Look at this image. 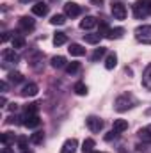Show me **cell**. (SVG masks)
<instances>
[{
  "instance_id": "obj_2",
  "label": "cell",
  "mask_w": 151,
  "mask_h": 153,
  "mask_svg": "<svg viewBox=\"0 0 151 153\" xmlns=\"http://www.w3.org/2000/svg\"><path fill=\"white\" fill-rule=\"evenodd\" d=\"M132 9H133V16L137 20H144V18L151 16V0H137L132 5Z\"/></svg>"
},
{
  "instance_id": "obj_20",
  "label": "cell",
  "mask_w": 151,
  "mask_h": 153,
  "mask_svg": "<svg viewBox=\"0 0 151 153\" xmlns=\"http://www.w3.org/2000/svg\"><path fill=\"white\" fill-rule=\"evenodd\" d=\"M107 55V48H103V46H100V48H96L94 52H93V55H91V61L93 62H98L100 59H103Z\"/></svg>"
},
{
  "instance_id": "obj_36",
  "label": "cell",
  "mask_w": 151,
  "mask_h": 153,
  "mask_svg": "<svg viewBox=\"0 0 151 153\" xmlns=\"http://www.w3.org/2000/svg\"><path fill=\"white\" fill-rule=\"evenodd\" d=\"M16 119H18V117H16V116H9V117H7V119H5V123H9V125H13V123H18V121H16Z\"/></svg>"
},
{
  "instance_id": "obj_31",
  "label": "cell",
  "mask_w": 151,
  "mask_h": 153,
  "mask_svg": "<svg viewBox=\"0 0 151 153\" xmlns=\"http://www.w3.org/2000/svg\"><path fill=\"white\" fill-rule=\"evenodd\" d=\"M80 71V62H68V66H66V73L68 75H75Z\"/></svg>"
},
{
  "instance_id": "obj_25",
  "label": "cell",
  "mask_w": 151,
  "mask_h": 153,
  "mask_svg": "<svg viewBox=\"0 0 151 153\" xmlns=\"http://www.w3.org/2000/svg\"><path fill=\"white\" fill-rule=\"evenodd\" d=\"M73 91H75V94H78V96H84V94H87V85L84 82H76L75 85H73Z\"/></svg>"
},
{
  "instance_id": "obj_35",
  "label": "cell",
  "mask_w": 151,
  "mask_h": 153,
  "mask_svg": "<svg viewBox=\"0 0 151 153\" xmlns=\"http://www.w3.org/2000/svg\"><path fill=\"white\" fill-rule=\"evenodd\" d=\"M7 109H9L11 112H16V111H18V103H14V102H13V103H9V105H7Z\"/></svg>"
},
{
  "instance_id": "obj_4",
  "label": "cell",
  "mask_w": 151,
  "mask_h": 153,
  "mask_svg": "<svg viewBox=\"0 0 151 153\" xmlns=\"http://www.w3.org/2000/svg\"><path fill=\"white\" fill-rule=\"evenodd\" d=\"M85 125H87V128H89L91 132H94V134H98L100 130H103V119L98 117V116H87Z\"/></svg>"
},
{
  "instance_id": "obj_34",
  "label": "cell",
  "mask_w": 151,
  "mask_h": 153,
  "mask_svg": "<svg viewBox=\"0 0 151 153\" xmlns=\"http://www.w3.org/2000/svg\"><path fill=\"white\" fill-rule=\"evenodd\" d=\"M117 135H119V134H117L115 130H110V132H109V134L105 135V141H112V139H115Z\"/></svg>"
},
{
  "instance_id": "obj_24",
  "label": "cell",
  "mask_w": 151,
  "mask_h": 153,
  "mask_svg": "<svg viewBox=\"0 0 151 153\" xmlns=\"http://www.w3.org/2000/svg\"><path fill=\"white\" fill-rule=\"evenodd\" d=\"M13 48H14V50L25 48V38L20 36V34H14V36H13Z\"/></svg>"
},
{
  "instance_id": "obj_23",
  "label": "cell",
  "mask_w": 151,
  "mask_h": 153,
  "mask_svg": "<svg viewBox=\"0 0 151 153\" xmlns=\"http://www.w3.org/2000/svg\"><path fill=\"white\" fill-rule=\"evenodd\" d=\"M80 150H82V153H93L94 152V139H91V137L85 139V141L82 143V148H80Z\"/></svg>"
},
{
  "instance_id": "obj_39",
  "label": "cell",
  "mask_w": 151,
  "mask_h": 153,
  "mask_svg": "<svg viewBox=\"0 0 151 153\" xmlns=\"http://www.w3.org/2000/svg\"><path fill=\"white\" fill-rule=\"evenodd\" d=\"M103 2H105V0H91V5H98V7H100Z\"/></svg>"
},
{
  "instance_id": "obj_40",
  "label": "cell",
  "mask_w": 151,
  "mask_h": 153,
  "mask_svg": "<svg viewBox=\"0 0 151 153\" xmlns=\"http://www.w3.org/2000/svg\"><path fill=\"white\" fill-rule=\"evenodd\" d=\"M5 103H7V100H5V96H2V98H0V105L5 107Z\"/></svg>"
},
{
  "instance_id": "obj_3",
  "label": "cell",
  "mask_w": 151,
  "mask_h": 153,
  "mask_svg": "<svg viewBox=\"0 0 151 153\" xmlns=\"http://www.w3.org/2000/svg\"><path fill=\"white\" fill-rule=\"evenodd\" d=\"M135 39L142 45H151V25H139L135 30Z\"/></svg>"
},
{
  "instance_id": "obj_15",
  "label": "cell",
  "mask_w": 151,
  "mask_h": 153,
  "mask_svg": "<svg viewBox=\"0 0 151 153\" xmlns=\"http://www.w3.org/2000/svg\"><path fill=\"white\" fill-rule=\"evenodd\" d=\"M50 64H52V68L61 70V68H66V66H68V61H66V57H62V55H55V57L50 59Z\"/></svg>"
},
{
  "instance_id": "obj_10",
  "label": "cell",
  "mask_w": 151,
  "mask_h": 153,
  "mask_svg": "<svg viewBox=\"0 0 151 153\" xmlns=\"http://www.w3.org/2000/svg\"><path fill=\"white\" fill-rule=\"evenodd\" d=\"M2 59L4 62H18V53L14 48H4L2 50Z\"/></svg>"
},
{
  "instance_id": "obj_5",
  "label": "cell",
  "mask_w": 151,
  "mask_h": 153,
  "mask_svg": "<svg viewBox=\"0 0 151 153\" xmlns=\"http://www.w3.org/2000/svg\"><path fill=\"white\" fill-rule=\"evenodd\" d=\"M110 11H112V16L115 20H124L126 18V5L121 4V2H112Z\"/></svg>"
},
{
  "instance_id": "obj_22",
  "label": "cell",
  "mask_w": 151,
  "mask_h": 153,
  "mask_svg": "<svg viewBox=\"0 0 151 153\" xmlns=\"http://www.w3.org/2000/svg\"><path fill=\"white\" fill-rule=\"evenodd\" d=\"M115 66H117V55H115V53H107L105 68H107V70H114Z\"/></svg>"
},
{
  "instance_id": "obj_41",
  "label": "cell",
  "mask_w": 151,
  "mask_h": 153,
  "mask_svg": "<svg viewBox=\"0 0 151 153\" xmlns=\"http://www.w3.org/2000/svg\"><path fill=\"white\" fill-rule=\"evenodd\" d=\"M2 153H14V152H13V150H11V148H9V146H5V148H4V150H2Z\"/></svg>"
},
{
  "instance_id": "obj_44",
  "label": "cell",
  "mask_w": 151,
  "mask_h": 153,
  "mask_svg": "<svg viewBox=\"0 0 151 153\" xmlns=\"http://www.w3.org/2000/svg\"><path fill=\"white\" fill-rule=\"evenodd\" d=\"M93 153H105V152H93Z\"/></svg>"
},
{
  "instance_id": "obj_6",
  "label": "cell",
  "mask_w": 151,
  "mask_h": 153,
  "mask_svg": "<svg viewBox=\"0 0 151 153\" xmlns=\"http://www.w3.org/2000/svg\"><path fill=\"white\" fill-rule=\"evenodd\" d=\"M18 29H20L21 32H32V30L36 29V22H34L32 18H29V16H21V18L18 20Z\"/></svg>"
},
{
  "instance_id": "obj_28",
  "label": "cell",
  "mask_w": 151,
  "mask_h": 153,
  "mask_svg": "<svg viewBox=\"0 0 151 153\" xmlns=\"http://www.w3.org/2000/svg\"><path fill=\"white\" fill-rule=\"evenodd\" d=\"M7 80L13 82V84H20V82H23V75H21L20 71H11V73L7 75Z\"/></svg>"
},
{
  "instance_id": "obj_8",
  "label": "cell",
  "mask_w": 151,
  "mask_h": 153,
  "mask_svg": "<svg viewBox=\"0 0 151 153\" xmlns=\"http://www.w3.org/2000/svg\"><path fill=\"white\" fill-rule=\"evenodd\" d=\"M39 91L38 84H34V82H29V84H25L23 87H21V91H20V94L23 96V98H29V96H36Z\"/></svg>"
},
{
  "instance_id": "obj_30",
  "label": "cell",
  "mask_w": 151,
  "mask_h": 153,
  "mask_svg": "<svg viewBox=\"0 0 151 153\" xmlns=\"http://www.w3.org/2000/svg\"><path fill=\"white\" fill-rule=\"evenodd\" d=\"M16 144H18V148L23 152V150H29V137L27 135H20L18 139H16Z\"/></svg>"
},
{
  "instance_id": "obj_38",
  "label": "cell",
  "mask_w": 151,
  "mask_h": 153,
  "mask_svg": "<svg viewBox=\"0 0 151 153\" xmlns=\"http://www.w3.org/2000/svg\"><path fill=\"white\" fill-rule=\"evenodd\" d=\"M0 87H2V93H5V91H7V80H2Z\"/></svg>"
},
{
  "instance_id": "obj_18",
  "label": "cell",
  "mask_w": 151,
  "mask_h": 153,
  "mask_svg": "<svg viewBox=\"0 0 151 153\" xmlns=\"http://www.w3.org/2000/svg\"><path fill=\"white\" fill-rule=\"evenodd\" d=\"M117 134H123L124 130H128V121L126 119H114V128Z\"/></svg>"
},
{
  "instance_id": "obj_9",
  "label": "cell",
  "mask_w": 151,
  "mask_h": 153,
  "mask_svg": "<svg viewBox=\"0 0 151 153\" xmlns=\"http://www.w3.org/2000/svg\"><path fill=\"white\" fill-rule=\"evenodd\" d=\"M27 128H36L41 125V117L38 114H25L23 116V121H21Z\"/></svg>"
},
{
  "instance_id": "obj_13",
  "label": "cell",
  "mask_w": 151,
  "mask_h": 153,
  "mask_svg": "<svg viewBox=\"0 0 151 153\" xmlns=\"http://www.w3.org/2000/svg\"><path fill=\"white\" fill-rule=\"evenodd\" d=\"M137 135H139V139H141L142 143H146V144H151V123L148 125V126L141 128V130L137 132Z\"/></svg>"
},
{
  "instance_id": "obj_11",
  "label": "cell",
  "mask_w": 151,
  "mask_h": 153,
  "mask_svg": "<svg viewBox=\"0 0 151 153\" xmlns=\"http://www.w3.org/2000/svg\"><path fill=\"white\" fill-rule=\"evenodd\" d=\"M48 11H50V7H48L46 2H36V4L32 5V13H34L36 16H46Z\"/></svg>"
},
{
  "instance_id": "obj_42",
  "label": "cell",
  "mask_w": 151,
  "mask_h": 153,
  "mask_svg": "<svg viewBox=\"0 0 151 153\" xmlns=\"http://www.w3.org/2000/svg\"><path fill=\"white\" fill-rule=\"evenodd\" d=\"M29 2H39V0H20V4H29Z\"/></svg>"
},
{
  "instance_id": "obj_33",
  "label": "cell",
  "mask_w": 151,
  "mask_h": 153,
  "mask_svg": "<svg viewBox=\"0 0 151 153\" xmlns=\"http://www.w3.org/2000/svg\"><path fill=\"white\" fill-rule=\"evenodd\" d=\"M39 103H29L25 105V114H38Z\"/></svg>"
},
{
  "instance_id": "obj_17",
  "label": "cell",
  "mask_w": 151,
  "mask_h": 153,
  "mask_svg": "<svg viewBox=\"0 0 151 153\" xmlns=\"http://www.w3.org/2000/svg\"><path fill=\"white\" fill-rule=\"evenodd\" d=\"M16 139H18V137H14V134H13V132H4V134L0 135V143H2L4 146H11Z\"/></svg>"
},
{
  "instance_id": "obj_1",
  "label": "cell",
  "mask_w": 151,
  "mask_h": 153,
  "mask_svg": "<svg viewBox=\"0 0 151 153\" xmlns=\"http://www.w3.org/2000/svg\"><path fill=\"white\" fill-rule=\"evenodd\" d=\"M137 105V98L132 94V93H123V94H119L117 98H115V102H114V109L117 111V112H126V111H130L132 107H135Z\"/></svg>"
},
{
  "instance_id": "obj_43",
  "label": "cell",
  "mask_w": 151,
  "mask_h": 153,
  "mask_svg": "<svg viewBox=\"0 0 151 153\" xmlns=\"http://www.w3.org/2000/svg\"><path fill=\"white\" fill-rule=\"evenodd\" d=\"M23 153H32V152H29V150H23Z\"/></svg>"
},
{
  "instance_id": "obj_16",
  "label": "cell",
  "mask_w": 151,
  "mask_h": 153,
  "mask_svg": "<svg viewBox=\"0 0 151 153\" xmlns=\"http://www.w3.org/2000/svg\"><path fill=\"white\" fill-rule=\"evenodd\" d=\"M68 50H70V53H71L73 57H82V55H85V48H84L82 45H78V43H71Z\"/></svg>"
},
{
  "instance_id": "obj_37",
  "label": "cell",
  "mask_w": 151,
  "mask_h": 153,
  "mask_svg": "<svg viewBox=\"0 0 151 153\" xmlns=\"http://www.w3.org/2000/svg\"><path fill=\"white\" fill-rule=\"evenodd\" d=\"M11 39V32H4V36H2V43H5V41H9Z\"/></svg>"
},
{
  "instance_id": "obj_26",
  "label": "cell",
  "mask_w": 151,
  "mask_h": 153,
  "mask_svg": "<svg viewBox=\"0 0 151 153\" xmlns=\"http://www.w3.org/2000/svg\"><path fill=\"white\" fill-rule=\"evenodd\" d=\"M68 41V36L64 34V32H55V36H53V45L55 46H61V45H64Z\"/></svg>"
},
{
  "instance_id": "obj_32",
  "label": "cell",
  "mask_w": 151,
  "mask_h": 153,
  "mask_svg": "<svg viewBox=\"0 0 151 153\" xmlns=\"http://www.w3.org/2000/svg\"><path fill=\"white\" fill-rule=\"evenodd\" d=\"M84 39H85V43H89V45H96V43H100L101 36H100V34H84Z\"/></svg>"
},
{
  "instance_id": "obj_19",
  "label": "cell",
  "mask_w": 151,
  "mask_h": 153,
  "mask_svg": "<svg viewBox=\"0 0 151 153\" xmlns=\"http://www.w3.org/2000/svg\"><path fill=\"white\" fill-rule=\"evenodd\" d=\"M142 85L151 91V64H148V68L144 70V73H142Z\"/></svg>"
},
{
  "instance_id": "obj_12",
  "label": "cell",
  "mask_w": 151,
  "mask_h": 153,
  "mask_svg": "<svg viewBox=\"0 0 151 153\" xmlns=\"http://www.w3.org/2000/svg\"><path fill=\"white\" fill-rule=\"evenodd\" d=\"M98 25V20L94 18V16H85L82 22H80V29L82 30H91V29H94Z\"/></svg>"
},
{
  "instance_id": "obj_29",
  "label": "cell",
  "mask_w": 151,
  "mask_h": 153,
  "mask_svg": "<svg viewBox=\"0 0 151 153\" xmlns=\"http://www.w3.org/2000/svg\"><path fill=\"white\" fill-rule=\"evenodd\" d=\"M66 18H68L66 14H53L52 20H50V23L52 25H64L66 23Z\"/></svg>"
},
{
  "instance_id": "obj_27",
  "label": "cell",
  "mask_w": 151,
  "mask_h": 153,
  "mask_svg": "<svg viewBox=\"0 0 151 153\" xmlns=\"http://www.w3.org/2000/svg\"><path fill=\"white\" fill-rule=\"evenodd\" d=\"M43 141H44V132H41V130L34 132V134L30 135V143H32V144H41Z\"/></svg>"
},
{
  "instance_id": "obj_21",
  "label": "cell",
  "mask_w": 151,
  "mask_h": 153,
  "mask_svg": "<svg viewBox=\"0 0 151 153\" xmlns=\"http://www.w3.org/2000/svg\"><path fill=\"white\" fill-rule=\"evenodd\" d=\"M124 34V29L123 27H115V29H110L109 34H107V39H121Z\"/></svg>"
},
{
  "instance_id": "obj_14",
  "label": "cell",
  "mask_w": 151,
  "mask_h": 153,
  "mask_svg": "<svg viewBox=\"0 0 151 153\" xmlns=\"http://www.w3.org/2000/svg\"><path fill=\"white\" fill-rule=\"evenodd\" d=\"M76 148H78V141H76V139H68V141L62 144L61 153H75Z\"/></svg>"
},
{
  "instance_id": "obj_7",
  "label": "cell",
  "mask_w": 151,
  "mask_h": 153,
  "mask_svg": "<svg viewBox=\"0 0 151 153\" xmlns=\"http://www.w3.org/2000/svg\"><path fill=\"white\" fill-rule=\"evenodd\" d=\"M80 13H82V7H80L76 2H66V4H64V14H66L68 18H76Z\"/></svg>"
}]
</instances>
